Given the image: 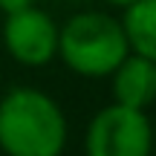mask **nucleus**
<instances>
[{"mask_svg":"<svg viewBox=\"0 0 156 156\" xmlns=\"http://www.w3.org/2000/svg\"><path fill=\"white\" fill-rule=\"evenodd\" d=\"M104 3L107 6H113V9H130V6H136V3H139V0H104Z\"/></svg>","mask_w":156,"mask_h":156,"instance_id":"6e6552de","label":"nucleus"},{"mask_svg":"<svg viewBox=\"0 0 156 156\" xmlns=\"http://www.w3.org/2000/svg\"><path fill=\"white\" fill-rule=\"evenodd\" d=\"M153 122L142 110L107 104L87 122L84 156H153Z\"/></svg>","mask_w":156,"mask_h":156,"instance_id":"7ed1b4c3","label":"nucleus"},{"mask_svg":"<svg viewBox=\"0 0 156 156\" xmlns=\"http://www.w3.org/2000/svg\"><path fill=\"white\" fill-rule=\"evenodd\" d=\"M127 55L122 20L110 12H75L58 29V58L81 78H110Z\"/></svg>","mask_w":156,"mask_h":156,"instance_id":"f03ea898","label":"nucleus"},{"mask_svg":"<svg viewBox=\"0 0 156 156\" xmlns=\"http://www.w3.org/2000/svg\"><path fill=\"white\" fill-rule=\"evenodd\" d=\"M67 136V113L49 93L20 84L0 95L3 156H61Z\"/></svg>","mask_w":156,"mask_h":156,"instance_id":"f257e3e1","label":"nucleus"},{"mask_svg":"<svg viewBox=\"0 0 156 156\" xmlns=\"http://www.w3.org/2000/svg\"><path fill=\"white\" fill-rule=\"evenodd\" d=\"M38 0H0V12L3 15H9V12L15 9H23V6H35Z\"/></svg>","mask_w":156,"mask_h":156,"instance_id":"0eeeda50","label":"nucleus"},{"mask_svg":"<svg viewBox=\"0 0 156 156\" xmlns=\"http://www.w3.org/2000/svg\"><path fill=\"white\" fill-rule=\"evenodd\" d=\"M110 93L113 104L147 113V107L156 104V64L130 52L110 75Z\"/></svg>","mask_w":156,"mask_h":156,"instance_id":"39448f33","label":"nucleus"},{"mask_svg":"<svg viewBox=\"0 0 156 156\" xmlns=\"http://www.w3.org/2000/svg\"><path fill=\"white\" fill-rule=\"evenodd\" d=\"M58 29L61 23L35 3L3 15L0 41L9 58L20 67H46L58 58Z\"/></svg>","mask_w":156,"mask_h":156,"instance_id":"20e7f679","label":"nucleus"},{"mask_svg":"<svg viewBox=\"0 0 156 156\" xmlns=\"http://www.w3.org/2000/svg\"><path fill=\"white\" fill-rule=\"evenodd\" d=\"M122 29L133 55L156 64V0H139L122 12Z\"/></svg>","mask_w":156,"mask_h":156,"instance_id":"423d86ee","label":"nucleus"}]
</instances>
